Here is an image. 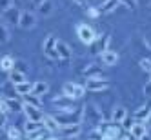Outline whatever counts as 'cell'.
<instances>
[{"label": "cell", "instance_id": "44", "mask_svg": "<svg viewBox=\"0 0 151 140\" xmlns=\"http://www.w3.org/2000/svg\"><path fill=\"white\" fill-rule=\"evenodd\" d=\"M42 2H44V0H33V4H35V6H37V7H38V6H40V4H42Z\"/></svg>", "mask_w": 151, "mask_h": 140}, {"label": "cell", "instance_id": "16", "mask_svg": "<svg viewBox=\"0 0 151 140\" xmlns=\"http://www.w3.org/2000/svg\"><path fill=\"white\" fill-rule=\"evenodd\" d=\"M100 58H102V62L106 64V66H115V64L118 62V55H116L115 51H109V49L102 51L100 53Z\"/></svg>", "mask_w": 151, "mask_h": 140}, {"label": "cell", "instance_id": "45", "mask_svg": "<svg viewBox=\"0 0 151 140\" xmlns=\"http://www.w3.org/2000/svg\"><path fill=\"white\" fill-rule=\"evenodd\" d=\"M146 44H147V47L151 49V38H147V40H146Z\"/></svg>", "mask_w": 151, "mask_h": 140}, {"label": "cell", "instance_id": "26", "mask_svg": "<svg viewBox=\"0 0 151 140\" xmlns=\"http://www.w3.org/2000/svg\"><path fill=\"white\" fill-rule=\"evenodd\" d=\"M38 11H40V15L49 17V15H51V11H53V4H51V0H44V2L38 6Z\"/></svg>", "mask_w": 151, "mask_h": 140}, {"label": "cell", "instance_id": "43", "mask_svg": "<svg viewBox=\"0 0 151 140\" xmlns=\"http://www.w3.org/2000/svg\"><path fill=\"white\" fill-rule=\"evenodd\" d=\"M138 140H151V135H149V133H146V135H144V136H140V138H138Z\"/></svg>", "mask_w": 151, "mask_h": 140}, {"label": "cell", "instance_id": "35", "mask_svg": "<svg viewBox=\"0 0 151 140\" xmlns=\"http://www.w3.org/2000/svg\"><path fill=\"white\" fill-rule=\"evenodd\" d=\"M26 102H29V104H33V106H37V107H40L42 104L38 102V96H35V95H26Z\"/></svg>", "mask_w": 151, "mask_h": 140}, {"label": "cell", "instance_id": "3", "mask_svg": "<svg viewBox=\"0 0 151 140\" xmlns=\"http://www.w3.org/2000/svg\"><path fill=\"white\" fill-rule=\"evenodd\" d=\"M42 51H44V55L51 60H57L58 58V53H57V38L53 35H47L44 44H42Z\"/></svg>", "mask_w": 151, "mask_h": 140}, {"label": "cell", "instance_id": "41", "mask_svg": "<svg viewBox=\"0 0 151 140\" xmlns=\"http://www.w3.org/2000/svg\"><path fill=\"white\" fill-rule=\"evenodd\" d=\"M7 122V118H6V113H0V129H2Z\"/></svg>", "mask_w": 151, "mask_h": 140}, {"label": "cell", "instance_id": "28", "mask_svg": "<svg viewBox=\"0 0 151 140\" xmlns=\"http://www.w3.org/2000/svg\"><path fill=\"white\" fill-rule=\"evenodd\" d=\"M40 127H42V122H35V120H26V124H24V129H26V133H33V131H38Z\"/></svg>", "mask_w": 151, "mask_h": 140}, {"label": "cell", "instance_id": "46", "mask_svg": "<svg viewBox=\"0 0 151 140\" xmlns=\"http://www.w3.org/2000/svg\"><path fill=\"white\" fill-rule=\"evenodd\" d=\"M75 2H77V4H84V0H75Z\"/></svg>", "mask_w": 151, "mask_h": 140}, {"label": "cell", "instance_id": "7", "mask_svg": "<svg viewBox=\"0 0 151 140\" xmlns=\"http://www.w3.org/2000/svg\"><path fill=\"white\" fill-rule=\"evenodd\" d=\"M86 89L89 91H104L109 88V82H107L106 78H86Z\"/></svg>", "mask_w": 151, "mask_h": 140}, {"label": "cell", "instance_id": "17", "mask_svg": "<svg viewBox=\"0 0 151 140\" xmlns=\"http://www.w3.org/2000/svg\"><path fill=\"white\" fill-rule=\"evenodd\" d=\"M49 91V85L47 82H35V84H31V95H35V96H42V95H46Z\"/></svg>", "mask_w": 151, "mask_h": 140}, {"label": "cell", "instance_id": "49", "mask_svg": "<svg viewBox=\"0 0 151 140\" xmlns=\"http://www.w3.org/2000/svg\"><path fill=\"white\" fill-rule=\"evenodd\" d=\"M17 140H22V138H17Z\"/></svg>", "mask_w": 151, "mask_h": 140}, {"label": "cell", "instance_id": "12", "mask_svg": "<svg viewBox=\"0 0 151 140\" xmlns=\"http://www.w3.org/2000/svg\"><path fill=\"white\" fill-rule=\"evenodd\" d=\"M86 115H89V120L95 122V124H100L104 118H102V111H100V107H96V106H88L86 107Z\"/></svg>", "mask_w": 151, "mask_h": 140}, {"label": "cell", "instance_id": "14", "mask_svg": "<svg viewBox=\"0 0 151 140\" xmlns=\"http://www.w3.org/2000/svg\"><path fill=\"white\" fill-rule=\"evenodd\" d=\"M57 53H58V58L62 60H69L71 58V47L66 44V42H62V40H57Z\"/></svg>", "mask_w": 151, "mask_h": 140}, {"label": "cell", "instance_id": "9", "mask_svg": "<svg viewBox=\"0 0 151 140\" xmlns=\"http://www.w3.org/2000/svg\"><path fill=\"white\" fill-rule=\"evenodd\" d=\"M18 17H20V11L15 7H9L6 11H2V20L7 26H18Z\"/></svg>", "mask_w": 151, "mask_h": 140}, {"label": "cell", "instance_id": "47", "mask_svg": "<svg viewBox=\"0 0 151 140\" xmlns=\"http://www.w3.org/2000/svg\"><path fill=\"white\" fill-rule=\"evenodd\" d=\"M47 140H58V138H47Z\"/></svg>", "mask_w": 151, "mask_h": 140}, {"label": "cell", "instance_id": "23", "mask_svg": "<svg viewBox=\"0 0 151 140\" xmlns=\"http://www.w3.org/2000/svg\"><path fill=\"white\" fill-rule=\"evenodd\" d=\"M127 115V111H126V107L124 106H116L115 109H113V113H111V120L113 122H122V118Z\"/></svg>", "mask_w": 151, "mask_h": 140}, {"label": "cell", "instance_id": "48", "mask_svg": "<svg viewBox=\"0 0 151 140\" xmlns=\"http://www.w3.org/2000/svg\"><path fill=\"white\" fill-rule=\"evenodd\" d=\"M0 22H2V13H0Z\"/></svg>", "mask_w": 151, "mask_h": 140}, {"label": "cell", "instance_id": "51", "mask_svg": "<svg viewBox=\"0 0 151 140\" xmlns=\"http://www.w3.org/2000/svg\"><path fill=\"white\" fill-rule=\"evenodd\" d=\"M149 7H151V6H149Z\"/></svg>", "mask_w": 151, "mask_h": 140}, {"label": "cell", "instance_id": "13", "mask_svg": "<svg viewBox=\"0 0 151 140\" xmlns=\"http://www.w3.org/2000/svg\"><path fill=\"white\" fill-rule=\"evenodd\" d=\"M60 131H62L64 136H68V138H77V136L80 135V131H82V126H80V124L64 126V127H60Z\"/></svg>", "mask_w": 151, "mask_h": 140}, {"label": "cell", "instance_id": "31", "mask_svg": "<svg viewBox=\"0 0 151 140\" xmlns=\"http://www.w3.org/2000/svg\"><path fill=\"white\" fill-rule=\"evenodd\" d=\"M138 66H140V69H142L144 73L151 75V60L149 58H142V60L138 62Z\"/></svg>", "mask_w": 151, "mask_h": 140}, {"label": "cell", "instance_id": "25", "mask_svg": "<svg viewBox=\"0 0 151 140\" xmlns=\"http://www.w3.org/2000/svg\"><path fill=\"white\" fill-rule=\"evenodd\" d=\"M15 93L17 95H22V96L29 95L31 93V84L27 80L26 82H20V84H15Z\"/></svg>", "mask_w": 151, "mask_h": 140}, {"label": "cell", "instance_id": "20", "mask_svg": "<svg viewBox=\"0 0 151 140\" xmlns=\"http://www.w3.org/2000/svg\"><path fill=\"white\" fill-rule=\"evenodd\" d=\"M15 64H17V60H15L13 57L6 55V57H2V58H0V69H2V71H6V73H9L11 69H15Z\"/></svg>", "mask_w": 151, "mask_h": 140}, {"label": "cell", "instance_id": "40", "mask_svg": "<svg viewBox=\"0 0 151 140\" xmlns=\"http://www.w3.org/2000/svg\"><path fill=\"white\" fill-rule=\"evenodd\" d=\"M142 124L146 126V129H149V127H151V113H149V115L144 118V120H142Z\"/></svg>", "mask_w": 151, "mask_h": 140}, {"label": "cell", "instance_id": "50", "mask_svg": "<svg viewBox=\"0 0 151 140\" xmlns=\"http://www.w3.org/2000/svg\"><path fill=\"white\" fill-rule=\"evenodd\" d=\"M71 140H77V138H71Z\"/></svg>", "mask_w": 151, "mask_h": 140}, {"label": "cell", "instance_id": "10", "mask_svg": "<svg viewBox=\"0 0 151 140\" xmlns=\"http://www.w3.org/2000/svg\"><path fill=\"white\" fill-rule=\"evenodd\" d=\"M120 133H122V129L118 126H106L102 129L104 140H118V138H120Z\"/></svg>", "mask_w": 151, "mask_h": 140}, {"label": "cell", "instance_id": "30", "mask_svg": "<svg viewBox=\"0 0 151 140\" xmlns=\"http://www.w3.org/2000/svg\"><path fill=\"white\" fill-rule=\"evenodd\" d=\"M109 40H111L109 35H102V40H99V51H100V53L109 47Z\"/></svg>", "mask_w": 151, "mask_h": 140}, {"label": "cell", "instance_id": "39", "mask_svg": "<svg viewBox=\"0 0 151 140\" xmlns=\"http://www.w3.org/2000/svg\"><path fill=\"white\" fill-rule=\"evenodd\" d=\"M144 95L146 96H151V78L144 84Z\"/></svg>", "mask_w": 151, "mask_h": 140}, {"label": "cell", "instance_id": "32", "mask_svg": "<svg viewBox=\"0 0 151 140\" xmlns=\"http://www.w3.org/2000/svg\"><path fill=\"white\" fill-rule=\"evenodd\" d=\"M7 138H9V140H17V138H20V131H18L15 126H9V127H7Z\"/></svg>", "mask_w": 151, "mask_h": 140}, {"label": "cell", "instance_id": "33", "mask_svg": "<svg viewBox=\"0 0 151 140\" xmlns=\"http://www.w3.org/2000/svg\"><path fill=\"white\" fill-rule=\"evenodd\" d=\"M133 122H135V118L133 116H129V115H126L124 118H122V127L126 129V131H129V129H131V126H133Z\"/></svg>", "mask_w": 151, "mask_h": 140}, {"label": "cell", "instance_id": "29", "mask_svg": "<svg viewBox=\"0 0 151 140\" xmlns=\"http://www.w3.org/2000/svg\"><path fill=\"white\" fill-rule=\"evenodd\" d=\"M86 140H104V136H102V129L95 127L93 131H89V133H88V136H86Z\"/></svg>", "mask_w": 151, "mask_h": 140}, {"label": "cell", "instance_id": "27", "mask_svg": "<svg viewBox=\"0 0 151 140\" xmlns=\"http://www.w3.org/2000/svg\"><path fill=\"white\" fill-rule=\"evenodd\" d=\"M9 26L7 24H2L0 22V44H6V42L9 40Z\"/></svg>", "mask_w": 151, "mask_h": 140}, {"label": "cell", "instance_id": "11", "mask_svg": "<svg viewBox=\"0 0 151 140\" xmlns=\"http://www.w3.org/2000/svg\"><path fill=\"white\" fill-rule=\"evenodd\" d=\"M42 127H44L46 131H49V133L60 131V126L57 124L55 116H51V115H44V116H42Z\"/></svg>", "mask_w": 151, "mask_h": 140}, {"label": "cell", "instance_id": "5", "mask_svg": "<svg viewBox=\"0 0 151 140\" xmlns=\"http://www.w3.org/2000/svg\"><path fill=\"white\" fill-rule=\"evenodd\" d=\"M22 111L24 115L27 116V120H35V122H42V109L33 104H29V102H22Z\"/></svg>", "mask_w": 151, "mask_h": 140}, {"label": "cell", "instance_id": "4", "mask_svg": "<svg viewBox=\"0 0 151 140\" xmlns=\"http://www.w3.org/2000/svg\"><path fill=\"white\" fill-rule=\"evenodd\" d=\"M37 26V15L31 13V11H20V17H18V27L20 29H33Z\"/></svg>", "mask_w": 151, "mask_h": 140}, {"label": "cell", "instance_id": "8", "mask_svg": "<svg viewBox=\"0 0 151 140\" xmlns=\"http://www.w3.org/2000/svg\"><path fill=\"white\" fill-rule=\"evenodd\" d=\"M55 109L60 111V113H71L75 111V102L73 98H68V96H64V98H55Z\"/></svg>", "mask_w": 151, "mask_h": 140}, {"label": "cell", "instance_id": "42", "mask_svg": "<svg viewBox=\"0 0 151 140\" xmlns=\"http://www.w3.org/2000/svg\"><path fill=\"white\" fill-rule=\"evenodd\" d=\"M7 109H6V104H4V100H0V113H6Z\"/></svg>", "mask_w": 151, "mask_h": 140}, {"label": "cell", "instance_id": "36", "mask_svg": "<svg viewBox=\"0 0 151 140\" xmlns=\"http://www.w3.org/2000/svg\"><path fill=\"white\" fill-rule=\"evenodd\" d=\"M9 7H13V0H0V13Z\"/></svg>", "mask_w": 151, "mask_h": 140}, {"label": "cell", "instance_id": "15", "mask_svg": "<svg viewBox=\"0 0 151 140\" xmlns=\"http://www.w3.org/2000/svg\"><path fill=\"white\" fill-rule=\"evenodd\" d=\"M118 6H120V0H104L100 4V7H99V11L102 15H107V13H113Z\"/></svg>", "mask_w": 151, "mask_h": 140}, {"label": "cell", "instance_id": "34", "mask_svg": "<svg viewBox=\"0 0 151 140\" xmlns=\"http://www.w3.org/2000/svg\"><path fill=\"white\" fill-rule=\"evenodd\" d=\"M44 131H46V129H44ZM44 131H40V129H38V131L27 133V140H42V138H44Z\"/></svg>", "mask_w": 151, "mask_h": 140}, {"label": "cell", "instance_id": "18", "mask_svg": "<svg viewBox=\"0 0 151 140\" xmlns=\"http://www.w3.org/2000/svg\"><path fill=\"white\" fill-rule=\"evenodd\" d=\"M88 73V78H104V71L99 67V66H95V64H89V66H86L84 67V75Z\"/></svg>", "mask_w": 151, "mask_h": 140}, {"label": "cell", "instance_id": "24", "mask_svg": "<svg viewBox=\"0 0 151 140\" xmlns=\"http://www.w3.org/2000/svg\"><path fill=\"white\" fill-rule=\"evenodd\" d=\"M4 104H6V109H9V111H22V102L11 98V96L4 98Z\"/></svg>", "mask_w": 151, "mask_h": 140}, {"label": "cell", "instance_id": "22", "mask_svg": "<svg viewBox=\"0 0 151 140\" xmlns=\"http://www.w3.org/2000/svg\"><path fill=\"white\" fill-rule=\"evenodd\" d=\"M9 82H11L13 85L20 84V82H26V73L18 71V69H11L9 71Z\"/></svg>", "mask_w": 151, "mask_h": 140}, {"label": "cell", "instance_id": "37", "mask_svg": "<svg viewBox=\"0 0 151 140\" xmlns=\"http://www.w3.org/2000/svg\"><path fill=\"white\" fill-rule=\"evenodd\" d=\"M120 4H124L129 9H135L137 7V0H120Z\"/></svg>", "mask_w": 151, "mask_h": 140}, {"label": "cell", "instance_id": "2", "mask_svg": "<svg viewBox=\"0 0 151 140\" xmlns=\"http://www.w3.org/2000/svg\"><path fill=\"white\" fill-rule=\"evenodd\" d=\"M77 35H78V38L84 42L86 46L93 44V42L96 40V33H95V29H93L91 26H88V24H80V26L77 27Z\"/></svg>", "mask_w": 151, "mask_h": 140}, {"label": "cell", "instance_id": "21", "mask_svg": "<svg viewBox=\"0 0 151 140\" xmlns=\"http://www.w3.org/2000/svg\"><path fill=\"white\" fill-rule=\"evenodd\" d=\"M151 113V104H146V106H142V107H138V109L135 111V115H133V118L137 122H142L144 118L147 116Z\"/></svg>", "mask_w": 151, "mask_h": 140}, {"label": "cell", "instance_id": "6", "mask_svg": "<svg viewBox=\"0 0 151 140\" xmlns=\"http://www.w3.org/2000/svg\"><path fill=\"white\" fill-rule=\"evenodd\" d=\"M55 120H57V124L60 126V127H64V126H73V124H80L82 122V118H80V115L78 113H62V115H58V116H55Z\"/></svg>", "mask_w": 151, "mask_h": 140}, {"label": "cell", "instance_id": "19", "mask_svg": "<svg viewBox=\"0 0 151 140\" xmlns=\"http://www.w3.org/2000/svg\"><path fill=\"white\" fill-rule=\"evenodd\" d=\"M129 133H131V136H135L137 140L140 138V136H144L146 133H147V129H146V126L142 124V122H133V126H131V129H129Z\"/></svg>", "mask_w": 151, "mask_h": 140}, {"label": "cell", "instance_id": "1", "mask_svg": "<svg viewBox=\"0 0 151 140\" xmlns=\"http://www.w3.org/2000/svg\"><path fill=\"white\" fill-rule=\"evenodd\" d=\"M62 91H64V96L75 100V98H82L84 93H86V88L80 85V84H75V82H66L64 88H62Z\"/></svg>", "mask_w": 151, "mask_h": 140}, {"label": "cell", "instance_id": "38", "mask_svg": "<svg viewBox=\"0 0 151 140\" xmlns=\"http://www.w3.org/2000/svg\"><path fill=\"white\" fill-rule=\"evenodd\" d=\"M88 15H89L91 18H96V17L100 15V11H99L96 7H89V9H88Z\"/></svg>", "mask_w": 151, "mask_h": 140}]
</instances>
